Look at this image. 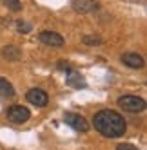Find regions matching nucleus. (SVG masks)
<instances>
[{
    "label": "nucleus",
    "mask_w": 147,
    "mask_h": 150,
    "mask_svg": "<svg viewBox=\"0 0 147 150\" xmlns=\"http://www.w3.org/2000/svg\"><path fill=\"white\" fill-rule=\"evenodd\" d=\"M93 127L94 130L100 132L103 137H111L116 139L122 137L127 130V123H125V117L111 109H102L93 116Z\"/></svg>",
    "instance_id": "obj_1"
},
{
    "label": "nucleus",
    "mask_w": 147,
    "mask_h": 150,
    "mask_svg": "<svg viewBox=\"0 0 147 150\" xmlns=\"http://www.w3.org/2000/svg\"><path fill=\"white\" fill-rule=\"evenodd\" d=\"M116 105L120 107L122 110L129 112V114H140L145 110V100L140 98V96H133V94H125V96H120L116 100Z\"/></svg>",
    "instance_id": "obj_2"
},
{
    "label": "nucleus",
    "mask_w": 147,
    "mask_h": 150,
    "mask_svg": "<svg viewBox=\"0 0 147 150\" xmlns=\"http://www.w3.org/2000/svg\"><path fill=\"white\" fill-rule=\"evenodd\" d=\"M64 121H66V125H69L73 130H76V132H89V128H91V125H89V121L83 117L82 114H78V112H66L64 114Z\"/></svg>",
    "instance_id": "obj_3"
},
{
    "label": "nucleus",
    "mask_w": 147,
    "mask_h": 150,
    "mask_svg": "<svg viewBox=\"0 0 147 150\" xmlns=\"http://www.w3.org/2000/svg\"><path fill=\"white\" fill-rule=\"evenodd\" d=\"M6 114H7V120L11 121V123H15V125H22V123L29 121V117H31L29 109L24 107V105H13V107H9Z\"/></svg>",
    "instance_id": "obj_4"
},
{
    "label": "nucleus",
    "mask_w": 147,
    "mask_h": 150,
    "mask_svg": "<svg viewBox=\"0 0 147 150\" xmlns=\"http://www.w3.org/2000/svg\"><path fill=\"white\" fill-rule=\"evenodd\" d=\"M26 100L31 103V105H35V107H46L47 101H49V96L44 89H40V87H33V89H29L26 92Z\"/></svg>",
    "instance_id": "obj_5"
},
{
    "label": "nucleus",
    "mask_w": 147,
    "mask_h": 150,
    "mask_svg": "<svg viewBox=\"0 0 147 150\" xmlns=\"http://www.w3.org/2000/svg\"><path fill=\"white\" fill-rule=\"evenodd\" d=\"M71 7H73V11H76L80 15H87V13L98 11L100 4L96 2V0H73Z\"/></svg>",
    "instance_id": "obj_6"
},
{
    "label": "nucleus",
    "mask_w": 147,
    "mask_h": 150,
    "mask_svg": "<svg viewBox=\"0 0 147 150\" xmlns=\"http://www.w3.org/2000/svg\"><path fill=\"white\" fill-rule=\"evenodd\" d=\"M38 40L44 45H49V47H62L64 45V36L58 35L56 31H42V33H38Z\"/></svg>",
    "instance_id": "obj_7"
},
{
    "label": "nucleus",
    "mask_w": 147,
    "mask_h": 150,
    "mask_svg": "<svg viewBox=\"0 0 147 150\" xmlns=\"http://www.w3.org/2000/svg\"><path fill=\"white\" fill-rule=\"evenodd\" d=\"M120 60H122L123 65H127L129 69H143L145 67V60L138 52H123Z\"/></svg>",
    "instance_id": "obj_8"
},
{
    "label": "nucleus",
    "mask_w": 147,
    "mask_h": 150,
    "mask_svg": "<svg viewBox=\"0 0 147 150\" xmlns=\"http://www.w3.org/2000/svg\"><path fill=\"white\" fill-rule=\"evenodd\" d=\"M66 83L69 85V87H73V89H86V80H83V76L80 72H76V71H69L67 72V78H66Z\"/></svg>",
    "instance_id": "obj_9"
},
{
    "label": "nucleus",
    "mask_w": 147,
    "mask_h": 150,
    "mask_svg": "<svg viewBox=\"0 0 147 150\" xmlns=\"http://www.w3.org/2000/svg\"><path fill=\"white\" fill-rule=\"evenodd\" d=\"M2 58L7 60V62H18L20 58H22V51H20L16 45H6L2 47Z\"/></svg>",
    "instance_id": "obj_10"
},
{
    "label": "nucleus",
    "mask_w": 147,
    "mask_h": 150,
    "mask_svg": "<svg viewBox=\"0 0 147 150\" xmlns=\"http://www.w3.org/2000/svg\"><path fill=\"white\" fill-rule=\"evenodd\" d=\"M0 98H15V87L2 76H0Z\"/></svg>",
    "instance_id": "obj_11"
},
{
    "label": "nucleus",
    "mask_w": 147,
    "mask_h": 150,
    "mask_svg": "<svg viewBox=\"0 0 147 150\" xmlns=\"http://www.w3.org/2000/svg\"><path fill=\"white\" fill-rule=\"evenodd\" d=\"M82 44H86V45H102L103 44V40L100 36H93V35H86L82 38Z\"/></svg>",
    "instance_id": "obj_12"
},
{
    "label": "nucleus",
    "mask_w": 147,
    "mask_h": 150,
    "mask_svg": "<svg viewBox=\"0 0 147 150\" xmlns=\"http://www.w3.org/2000/svg\"><path fill=\"white\" fill-rule=\"evenodd\" d=\"M2 4H4L7 9H11V11H15V13L22 11V2H20V0H2Z\"/></svg>",
    "instance_id": "obj_13"
},
{
    "label": "nucleus",
    "mask_w": 147,
    "mask_h": 150,
    "mask_svg": "<svg viewBox=\"0 0 147 150\" xmlns=\"http://www.w3.org/2000/svg\"><path fill=\"white\" fill-rule=\"evenodd\" d=\"M16 29L20 31V33H29V31L33 29V25L27 24V22H24V20H18V22H16Z\"/></svg>",
    "instance_id": "obj_14"
},
{
    "label": "nucleus",
    "mask_w": 147,
    "mask_h": 150,
    "mask_svg": "<svg viewBox=\"0 0 147 150\" xmlns=\"http://www.w3.org/2000/svg\"><path fill=\"white\" fill-rule=\"evenodd\" d=\"M56 69H58V71H66V72H69V71H71V65H69V62L60 60V62L56 63Z\"/></svg>",
    "instance_id": "obj_15"
},
{
    "label": "nucleus",
    "mask_w": 147,
    "mask_h": 150,
    "mask_svg": "<svg viewBox=\"0 0 147 150\" xmlns=\"http://www.w3.org/2000/svg\"><path fill=\"white\" fill-rule=\"evenodd\" d=\"M116 150H138V146H134L133 143H120Z\"/></svg>",
    "instance_id": "obj_16"
}]
</instances>
